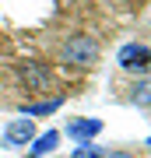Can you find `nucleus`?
Instances as JSON below:
<instances>
[{
  "label": "nucleus",
  "instance_id": "obj_1",
  "mask_svg": "<svg viewBox=\"0 0 151 158\" xmlns=\"http://www.w3.org/2000/svg\"><path fill=\"white\" fill-rule=\"evenodd\" d=\"M99 39L95 35H84V32H74L63 39L60 46V60L67 63V67H95L99 63Z\"/></svg>",
  "mask_w": 151,
  "mask_h": 158
},
{
  "label": "nucleus",
  "instance_id": "obj_2",
  "mask_svg": "<svg viewBox=\"0 0 151 158\" xmlns=\"http://www.w3.org/2000/svg\"><path fill=\"white\" fill-rule=\"evenodd\" d=\"M116 63H120V70L144 77V74H151V46L148 42H123L116 53Z\"/></svg>",
  "mask_w": 151,
  "mask_h": 158
},
{
  "label": "nucleus",
  "instance_id": "obj_3",
  "mask_svg": "<svg viewBox=\"0 0 151 158\" xmlns=\"http://www.w3.org/2000/svg\"><path fill=\"white\" fill-rule=\"evenodd\" d=\"M18 77H21L25 91H49L53 88V67L42 60H25L18 67Z\"/></svg>",
  "mask_w": 151,
  "mask_h": 158
},
{
  "label": "nucleus",
  "instance_id": "obj_4",
  "mask_svg": "<svg viewBox=\"0 0 151 158\" xmlns=\"http://www.w3.org/2000/svg\"><path fill=\"white\" fill-rule=\"evenodd\" d=\"M35 141V123L32 119H11V123L4 127V148H28Z\"/></svg>",
  "mask_w": 151,
  "mask_h": 158
},
{
  "label": "nucleus",
  "instance_id": "obj_5",
  "mask_svg": "<svg viewBox=\"0 0 151 158\" xmlns=\"http://www.w3.org/2000/svg\"><path fill=\"white\" fill-rule=\"evenodd\" d=\"M99 134H102V119H95V116H78V119H70V123H67V137H74L78 144L95 141Z\"/></svg>",
  "mask_w": 151,
  "mask_h": 158
},
{
  "label": "nucleus",
  "instance_id": "obj_6",
  "mask_svg": "<svg viewBox=\"0 0 151 158\" xmlns=\"http://www.w3.org/2000/svg\"><path fill=\"white\" fill-rule=\"evenodd\" d=\"M60 106H63V95H53V98H42V102H21L18 113L25 119H35V116H53Z\"/></svg>",
  "mask_w": 151,
  "mask_h": 158
},
{
  "label": "nucleus",
  "instance_id": "obj_7",
  "mask_svg": "<svg viewBox=\"0 0 151 158\" xmlns=\"http://www.w3.org/2000/svg\"><path fill=\"white\" fill-rule=\"evenodd\" d=\"M56 144H60V130H42V134H35V141L28 144V158H46V155H53Z\"/></svg>",
  "mask_w": 151,
  "mask_h": 158
},
{
  "label": "nucleus",
  "instance_id": "obj_8",
  "mask_svg": "<svg viewBox=\"0 0 151 158\" xmlns=\"http://www.w3.org/2000/svg\"><path fill=\"white\" fill-rule=\"evenodd\" d=\"M130 102H134L137 109H151V74L134 81V88H130Z\"/></svg>",
  "mask_w": 151,
  "mask_h": 158
},
{
  "label": "nucleus",
  "instance_id": "obj_9",
  "mask_svg": "<svg viewBox=\"0 0 151 158\" xmlns=\"http://www.w3.org/2000/svg\"><path fill=\"white\" fill-rule=\"evenodd\" d=\"M70 158H106V148H99L95 141H84L70 151Z\"/></svg>",
  "mask_w": 151,
  "mask_h": 158
},
{
  "label": "nucleus",
  "instance_id": "obj_10",
  "mask_svg": "<svg viewBox=\"0 0 151 158\" xmlns=\"http://www.w3.org/2000/svg\"><path fill=\"white\" fill-rule=\"evenodd\" d=\"M106 158H137V155H130V151H109Z\"/></svg>",
  "mask_w": 151,
  "mask_h": 158
},
{
  "label": "nucleus",
  "instance_id": "obj_11",
  "mask_svg": "<svg viewBox=\"0 0 151 158\" xmlns=\"http://www.w3.org/2000/svg\"><path fill=\"white\" fill-rule=\"evenodd\" d=\"M144 144H148V148H151V137H148V141H144Z\"/></svg>",
  "mask_w": 151,
  "mask_h": 158
}]
</instances>
